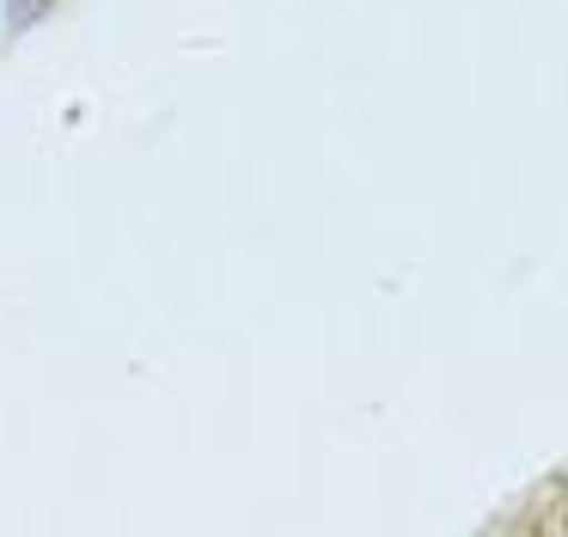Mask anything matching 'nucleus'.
<instances>
[{
  "label": "nucleus",
  "mask_w": 568,
  "mask_h": 537,
  "mask_svg": "<svg viewBox=\"0 0 568 537\" xmlns=\"http://www.w3.org/2000/svg\"><path fill=\"white\" fill-rule=\"evenodd\" d=\"M62 0H0V43H26L38 24H50V12Z\"/></svg>",
  "instance_id": "nucleus-1"
}]
</instances>
